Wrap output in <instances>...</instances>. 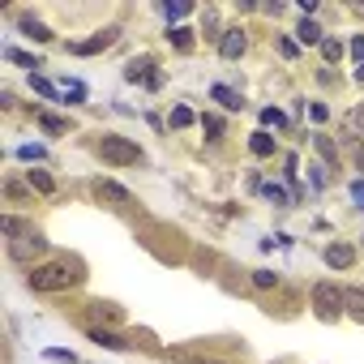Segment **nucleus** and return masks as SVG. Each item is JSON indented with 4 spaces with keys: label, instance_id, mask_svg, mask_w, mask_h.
Wrapping results in <instances>:
<instances>
[{
    "label": "nucleus",
    "instance_id": "nucleus-25",
    "mask_svg": "<svg viewBox=\"0 0 364 364\" xmlns=\"http://www.w3.org/2000/svg\"><path fill=\"white\" fill-rule=\"evenodd\" d=\"M313 141H317V150H321V159H326V163H334V159H338V154H334V141H330V137H313Z\"/></svg>",
    "mask_w": 364,
    "mask_h": 364
},
{
    "label": "nucleus",
    "instance_id": "nucleus-15",
    "mask_svg": "<svg viewBox=\"0 0 364 364\" xmlns=\"http://www.w3.org/2000/svg\"><path fill=\"white\" fill-rule=\"evenodd\" d=\"M90 338H95L99 347H112V351H124V347H129V343H120V338H116V334H107V330H90Z\"/></svg>",
    "mask_w": 364,
    "mask_h": 364
},
{
    "label": "nucleus",
    "instance_id": "nucleus-1",
    "mask_svg": "<svg viewBox=\"0 0 364 364\" xmlns=\"http://www.w3.org/2000/svg\"><path fill=\"white\" fill-rule=\"evenodd\" d=\"M26 283H31V291H69L82 283V266L77 262H43V266H31Z\"/></svg>",
    "mask_w": 364,
    "mask_h": 364
},
{
    "label": "nucleus",
    "instance_id": "nucleus-34",
    "mask_svg": "<svg viewBox=\"0 0 364 364\" xmlns=\"http://www.w3.org/2000/svg\"><path fill=\"white\" fill-rule=\"evenodd\" d=\"M266 198H274V202H287V193H283L279 185H266Z\"/></svg>",
    "mask_w": 364,
    "mask_h": 364
},
{
    "label": "nucleus",
    "instance_id": "nucleus-8",
    "mask_svg": "<svg viewBox=\"0 0 364 364\" xmlns=\"http://www.w3.org/2000/svg\"><path fill=\"white\" fill-rule=\"evenodd\" d=\"M351 262H355V249H351V245H330V249H326V266H330V270H347Z\"/></svg>",
    "mask_w": 364,
    "mask_h": 364
},
{
    "label": "nucleus",
    "instance_id": "nucleus-35",
    "mask_svg": "<svg viewBox=\"0 0 364 364\" xmlns=\"http://www.w3.org/2000/svg\"><path fill=\"white\" fill-rule=\"evenodd\" d=\"M351 129H364V112H355V116H351Z\"/></svg>",
    "mask_w": 364,
    "mask_h": 364
},
{
    "label": "nucleus",
    "instance_id": "nucleus-26",
    "mask_svg": "<svg viewBox=\"0 0 364 364\" xmlns=\"http://www.w3.org/2000/svg\"><path fill=\"white\" fill-rule=\"evenodd\" d=\"M65 95H69L73 103H82V99H86V86H82V82H65Z\"/></svg>",
    "mask_w": 364,
    "mask_h": 364
},
{
    "label": "nucleus",
    "instance_id": "nucleus-13",
    "mask_svg": "<svg viewBox=\"0 0 364 364\" xmlns=\"http://www.w3.org/2000/svg\"><path fill=\"white\" fill-rule=\"evenodd\" d=\"M296 39H300V43H326V35H321V26H317L313 18H304V22H300V31H296Z\"/></svg>",
    "mask_w": 364,
    "mask_h": 364
},
{
    "label": "nucleus",
    "instance_id": "nucleus-2",
    "mask_svg": "<svg viewBox=\"0 0 364 364\" xmlns=\"http://www.w3.org/2000/svg\"><path fill=\"white\" fill-rule=\"evenodd\" d=\"M99 159L112 163V167H133V163H141V150H137V141H129V137L103 133V137H99Z\"/></svg>",
    "mask_w": 364,
    "mask_h": 364
},
{
    "label": "nucleus",
    "instance_id": "nucleus-10",
    "mask_svg": "<svg viewBox=\"0 0 364 364\" xmlns=\"http://www.w3.org/2000/svg\"><path fill=\"white\" fill-rule=\"evenodd\" d=\"M249 150H253L257 159H270V154H274V137H270L266 129H257V133L249 137Z\"/></svg>",
    "mask_w": 364,
    "mask_h": 364
},
{
    "label": "nucleus",
    "instance_id": "nucleus-20",
    "mask_svg": "<svg viewBox=\"0 0 364 364\" xmlns=\"http://www.w3.org/2000/svg\"><path fill=\"white\" fill-rule=\"evenodd\" d=\"M193 124V112L189 107H171V129H189Z\"/></svg>",
    "mask_w": 364,
    "mask_h": 364
},
{
    "label": "nucleus",
    "instance_id": "nucleus-9",
    "mask_svg": "<svg viewBox=\"0 0 364 364\" xmlns=\"http://www.w3.org/2000/svg\"><path fill=\"white\" fill-rule=\"evenodd\" d=\"M150 69H154L150 60H133V65L124 69V77H129V82H146V86H159L163 77H159V73H150Z\"/></svg>",
    "mask_w": 364,
    "mask_h": 364
},
{
    "label": "nucleus",
    "instance_id": "nucleus-28",
    "mask_svg": "<svg viewBox=\"0 0 364 364\" xmlns=\"http://www.w3.org/2000/svg\"><path fill=\"white\" fill-rule=\"evenodd\" d=\"M31 86H35V90H39V95H48V99H52V95H56V86H52V82H48V77H31Z\"/></svg>",
    "mask_w": 364,
    "mask_h": 364
},
{
    "label": "nucleus",
    "instance_id": "nucleus-32",
    "mask_svg": "<svg viewBox=\"0 0 364 364\" xmlns=\"http://www.w3.org/2000/svg\"><path fill=\"white\" fill-rule=\"evenodd\" d=\"M351 202L364 210V180H355V185H351Z\"/></svg>",
    "mask_w": 364,
    "mask_h": 364
},
{
    "label": "nucleus",
    "instance_id": "nucleus-33",
    "mask_svg": "<svg viewBox=\"0 0 364 364\" xmlns=\"http://www.w3.org/2000/svg\"><path fill=\"white\" fill-rule=\"evenodd\" d=\"M309 116H313V120H317V124H321V120H326V116H330V112H326V107H321V103H309Z\"/></svg>",
    "mask_w": 364,
    "mask_h": 364
},
{
    "label": "nucleus",
    "instance_id": "nucleus-36",
    "mask_svg": "<svg viewBox=\"0 0 364 364\" xmlns=\"http://www.w3.org/2000/svg\"><path fill=\"white\" fill-rule=\"evenodd\" d=\"M202 364H215V360H202Z\"/></svg>",
    "mask_w": 364,
    "mask_h": 364
},
{
    "label": "nucleus",
    "instance_id": "nucleus-31",
    "mask_svg": "<svg viewBox=\"0 0 364 364\" xmlns=\"http://www.w3.org/2000/svg\"><path fill=\"white\" fill-rule=\"evenodd\" d=\"M189 5H163V18H185Z\"/></svg>",
    "mask_w": 364,
    "mask_h": 364
},
{
    "label": "nucleus",
    "instance_id": "nucleus-11",
    "mask_svg": "<svg viewBox=\"0 0 364 364\" xmlns=\"http://www.w3.org/2000/svg\"><path fill=\"white\" fill-rule=\"evenodd\" d=\"M343 309L351 317H364V287H343Z\"/></svg>",
    "mask_w": 364,
    "mask_h": 364
},
{
    "label": "nucleus",
    "instance_id": "nucleus-21",
    "mask_svg": "<svg viewBox=\"0 0 364 364\" xmlns=\"http://www.w3.org/2000/svg\"><path fill=\"white\" fill-rule=\"evenodd\" d=\"M321 56H326L330 65H334V60H343V43H338V39H326V43H321Z\"/></svg>",
    "mask_w": 364,
    "mask_h": 364
},
{
    "label": "nucleus",
    "instance_id": "nucleus-22",
    "mask_svg": "<svg viewBox=\"0 0 364 364\" xmlns=\"http://www.w3.org/2000/svg\"><path fill=\"white\" fill-rule=\"evenodd\" d=\"M5 56H9L14 65H26V69H39V60H35V56H26V52H18V48H9Z\"/></svg>",
    "mask_w": 364,
    "mask_h": 364
},
{
    "label": "nucleus",
    "instance_id": "nucleus-19",
    "mask_svg": "<svg viewBox=\"0 0 364 364\" xmlns=\"http://www.w3.org/2000/svg\"><path fill=\"white\" fill-rule=\"evenodd\" d=\"M253 287L270 291V287H279V274H274V270H253Z\"/></svg>",
    "mask_w": 364,
    "mask_h": 364
},
{
    "label": "nucleus",
    "instance_id": "nucleus-5",
    "mask_svg": "<svg viewBox=\"0 0 364 364\" xmlns=\"http://www.w3.org/2000/svg\"><path fill=\"white\" fill-rule=\"evenodd\" d=\"M116 39H120V26H103V31H95V39L69 43V52H73V56H95V52H107Z\"/></svg>",
    "mask_w": 364,
    "mask_h": 364
},
{
    "label": "nucleus",
    "instance_id": "nucleus-16",
    "mask_svg": "<svg viewBox=\"0 0 364 364\" xmlns=\"http://www.w3.org/2000/svg\"><path fill=\"white\" fill-rule=\"evenodd\" d=\"M351 60H355V77L364 82V35L351 39Z\"/></svg>",
    "mask_w": 364,
    "mask_h": 364
},
{
    "label": "nucleus",
    "instance_id": "nucleus-30",
    "mask_svg": "<svg viewBox=\"0 0 364 364\" xmlns=\"http://www.w3.org/2000/svg\"><path fill=\"white\" fill-rule=\"evenodd\" d=\"M48 360H56V364H73V351H60V347H52V351H43Z\"/></svg>",
    "mask_w": 364,
    "mask_h": 364
},
{
    "label": "nucleus",
    "instance_id": "nucleus-17",
    "mask_svg": "<svg viewBox=\"0 0 364 364\" xmlns=\"http://www.w3.org/2000/svg\"><path fill=\"white\" fill-rule=\"evenodd\" d=\"M26 180H31V189H39V193H52V189H56L48 171H26Z\"/></svg>",
    "mask_w": 364,
    "mask_h": 364
},
{
    "label": "nucleus",
    "instance_id": "nucleus-23",
    "mask_svg": "<svg viewBox=\"0 0 364 364\" xmlns=\"http://www.w3.org/2000/svg\"><path fill=\"white\" fill-rule=\"evenodd\" d=\"M262 124H274V129H283V124H287V116H283L279 107H266V112H262Z\"/></svg>",
    "mask_w": 364,
    "mask_h": 364
},
{
    "label": "nucleus",
    "instance_id": "nucleus-29",
    "mask_svg": "<svg viewBox=\"0 0 364 364\" xmlns=\"http://www.w3.org/2000/svg\"><path fill=\"white\" fill-rule=\"evenodd\" d=\"M18 159H35L39 163L43 159V146H18Z\"/></svg>",
    "mask_w": 364,
    "mask_h": 364
},
{
    "label": "nucleus",
    "instance_id": "nucleus-3",
    "mask_svg": "<svg viewBox=\"0 0 364 364\" xmlns=\"http://www.w3.org/2000/svg\"><path fill=\"white\" fill-rule=\"evenodd\" d=\"M43 253H48V236H43L39 228H26V232H18V236L9 240V257L22 262V266H31V262L43 257Z\"/></svg>",
    "mask_w": 364,
    "mask_h": 364
},
{
    "label": "nucleus",
    "instance_id": "nucleus-12",
    "mask_svg": "<svg viewBox=\"0 0 364 364\" xmlns=\"http://www.w3.org/2000/svg\"><path fill=\"white\" fill-rule=\"evenodd\" d=\"M18 26H22V35H31L35 43H52V31H48L43 22H35V18H22Z\"/></svg>",
    "mask_w": 364,
    "mask_h": 364
},
{
    "label": "nucleus",
    "instance_id": "nucleus-14",
    "mask_svg": "<svg viewBox=\"0 0 364 364\" xmlns=\"http://www.w3.org/2000/svg\"><path fill=\"white\" fill-rule=\"evenodd\" d=\"M210 95H215V99H219V103H223L228 112H240V107H245V99H240V95H236L232 86H215Z\"/></svg>",
    "mask_w": 364,
    "mask_h": 364
},
{
    "label": "nucleus",
    "instance_id": "nucleus-7",
    "mask_svg": "<svg viewBox=\"0 0 364 364\" xmlns=\"http://www.w3.org/2000/svg\"><path fill=\"white\" fill-rule=\"evenodd\" d=\"M245 48H249V39H245V31H240V26H232V31H223V35H219V52H223V60H240V56H245Z\"/></svg>",
    "mask_w": 364,
    "mask_h": 364
},
{
    "label": "nucleus",
    "instance_id": "nucleus-4",
    "mask_svg": "<svg viewBox=\"0 0 364 364\" xmlns=\"http://www.w3.org/2000/svg\"><path fill=\"white\" fill-rule=\"evenodd\" d=\"M313 309H317V317H321V321H334V317L343 313V287H338V283H330V279H326V283H317V287H313Z\"/></svg>",
    "mask_w": 364,
    "mask_h": 364
},
{
    "label": "nucleus",
    "instance_id": "nucleus-18",
    "mask_svg": "<svg viewBox=\"0 0 364 364\" xmlns=\"http://www.w3.org/2000/svg\"><path fill=\"white\" fill-rule=\"evenodd\" d=\"M167 39H171V43H176L180 52H189V48H193V31H185V26H176V31H171Z\"/></svg>",
    "mask_w": 364,
    "mask_h": 364
},
{
    "label": "nucleus",
    "instance_id": "nucleus-27",
    "mask_svg": "<svg viewBox=\"0 0 364 364\" xmlns=\"http://www.w3.org/2000/svg\"><path fill=\"white\" fill-rule=\"evenodd\" d=\"M202 129H206L210 137H219V133H223V120H219V116H202Z\"/></svg>",
    "mask_w": 364,
    "mask_h": 364
},
{
    "label": "nucleus",
    "instance_id": "nucleus-24",
    "mask_svg": "<svg viewBox=\"0 0 364 364\" xmlns=\"http://www.w3.org/2000/svg\"><path fill=\"white\" fill-rule=\"evenodd\" d=\"M39 124H43V129H48V133H65V129H69V124H65V120H60V116H48V112H43V116H39Z\"/></svg>",
    "mask_w": 364,
    "mask_h": 364
},
{
    "label": "nucleus",
    "instance_id": "nucleus-6",
    "mask_svg": "<svg viewBox=\"0 0 364 364\" xmlns=\"http://www.w3.org/2000/svg\"><path fill=\"white\" fill-rule=\"evenodd\" d=\"M95 198L103 206H133V193L124 185H116V180H95Z\"/></svg>",
    "mask_w": 364,
    "mask_h": 364
}]
</instances>
